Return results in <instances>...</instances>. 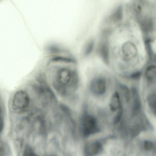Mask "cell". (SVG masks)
I'll return each instance as SVG.
<instances>
[{
  "instance_id": "cell-1",
  "label": "cell",
  "mask_w": 156,
  "mask_h": 156,
  "mask_svg": "<svg viewBox=\"0 0 156 156\" xmlns=\"http://www.w3.org/2000/svg\"><path fill=\"white\" fill-rule=\"evenodd\" d=\"M51 75L52 85L60 94L65 96L71 94L77 88L79 82L76 69L67 66L55 67Z\"/></svg>"
},
{
  "instance_id": "cell-2",
  "label": "cell",
  "mask_w": 156,
  "mask_h": 156,
  "mask_svg": "<svg viewBox=\"0 0 156 156\" xmlns=\"http://www.w3.org/2000/svg\"><path fill=\"white\" fill-rule=\"evenodd\" d=\"M81 129L83 136L87 137L98 131L96 120L93 116L85 115L82 119Z\"/></svg>"
},
{
  "instance_id": "cell-3",
  "label": "cell",
  "mask_w": 156,
  "mask_h": 156,
  "mask_svg": "<svg viewBox=\"0 0 156 156\" xmlns=\"http://www.w3.org/2000/svg\"><path fill=\"white\" fill-rule=\"evenodd\" d=\"M30 98L25 92L20 90L14 95L12 104L14 107L18 109H22L27 107L30 102Z\"/></svg>"
},
{
  "instance_id": "cell-4",
  "label": "cell",
  "mask_w": 156,
  "mask_h": 156,
  "mask_svg": "<svg viewBox=\"0 0 156 156\" xmlns=\"http://www.w3.org/2000/svg\"><path fill=\"white\" fill-rule=\"evenodd\" d=\"M90 88L94 93L99 95H102L106 90V81L103 78H96L91 82Z\"/></svg>"
},
{
  "instance_id": "cell-5",
  "label": "cell",
  "mask_w": 156,
  "mask_h": 156,
  "mask_svg": "<svg viewBox=\"0 0 156 156\" xmlns=\"http://www.w3.org/2000/svg\"><path fill=\"white\" fill-rule=\"evenodd\" d=\"M102 146L98 141H94L87 144L85 148V153L87 155H96L101 151Z\"/></svg>"
},
{
  "instance_id": "cell-6",
  "label": "cell",
  "mask_w": 156,
  "mask_h": 156,
  "mask_svg": "<svg viewBox=\"0 0 156 156\" xmlns=\"http://www.w3.org/2000/svg\"><path fill=\"white\" fill-rule=\"evenodd\" d=\"M131 93L133 100L132 112L133 115H135L138 112L140 109L141 102L136 88L133 87L131 88Z\"/></svg>"
},
{
  "instance_id": "cell-7",
  "label": "cell",
  "mask_w": 156,
  "mask_h": 156,
  "mask_svg": "<svg viewBox=\"0 0 156 156\" xmlns=\"http://www.w3.org/2000/svg\"><path fill=\"white\" fill-rule=\"evenodd\" d=\"M109 106L111 110L115 111L121 106L120 97L118 93L115 92L111 98Z\"/></svg>"
},
{
  "instance_id": "cell-8",
  "label": "cell",
  "mask_w": 156,
  "mask_h": 156,
  "mask_svg": "<svg viewBox=\"0 0 156 156\" xmlns=\"http://www.w3.org/2000/svg\"><path fill=\"white\" fill-rule=\"evenodd\" d=\"M123 16L122 8L120 5L117 7L109 17V20L113 22H118L121 21Z\"/></svg>"
},
{
  "instance_id": "cell-9",
  "label": "cell",
  "mask_w": 156,
  "mask_h": 156,
  "mask_svg": "<svg viewBox=\"0 0 156 156\" xmlns=\"http://www.w3.org/2000/svg\"><path fill=\"white\" fill-rule=\"evenodd\" d=\"M140 23L141 29L145 31L151 30L153 27V20L150 17H145L140 20Z\"/></svg>"
},
{
  "instance_id": "cell-10",
  "label": "cell",
  "mask_w": 156,
  "mask_h": 156,
  "mask_svg": "<svg viewBox=\"0 0 156 156\" xmlns=\"http://www.w3.org/2000/svg\"><path fill=\"white\" fill-rule=\"evenodd\" d=\"M156 69L154 65H151L147 68L145 72L146 76L150 81L154 80L156 78Z\"/></svg>"
},
{
  "instance_id": "cell-11",
  "label": "cell",
  "mask_w": 156,
  "mask_h": 156,
  "mask_svg": "<svg viewBox=\"0 0 156 156\" xmlns=\"http://www.w3.org/2000/svg\"><path fill=\"white\" fill-rule=\"evenodd\" d=\"M53 62H64L67 63H75L76 60L73 58L67 57L57 56L53 57L51 59Z\"/></svg>"
},
{
  "instance_id": "cell-12",
  "label": "cell",
  "mask_w": 156,
  "mask_h": 156,
  "mask_svg": "<svg viewBox=\"0 0 156 156\" xmlns=\"http://www.w3.org/2000/svg\"><path fill=\"white\" fill-rule=\"evenodd\" d=\"M147 102L149 107L151 111L155 115H156V94H152L150 95L147 98Z\"/></svg>"
},
{
  "instance_id": "cell-13",
  "label": "cell",
  "mask_w": 156,
  "mask_h": 156,
  "mask_svg": "<svg viewBox=\"0 0 156 156\" xmlns=\"http://www.w3.org/2000/svg\"><path fill=\"white\" fill-rule=\"evenodd\" d=\"M94 46V42L92 40L88 41L85 44L83 50V53L86 56L89 55L92 52Z\"/></svg>"
},
{
  "instance_id": "cell-14",
  "label": "cell",
  "mask_w": 156,
  "mask_h": 156,
  "mask_svg": "<svg viewBox=\"0 0 156 156\" xmlns=\"http://www.w3.org/2000/svg\"><path fill=\"white\" fill-rule=\"evenodd\" d=\"M100 53L103 59L106 62L108 60V49L106 45H102L100 49Z\"/></svg>"
},
{
  "instance_id": "cell-15",
  "label": "cell",
  "mask_w": 156,
  "mask_h": 156,
  "mask_svg": "<svg viewBox=\"0 0 156 156\" xmlns=\"http://www.w3.org/2000/svg\"><path fill=\"white\" fill-rule=\"evenodd\" d=\"M120 87L126 102H129L130 99L129 90L126 86L124 85H121Z\"/></svg>"
},
{
  "instance_id": "cell-16",
  "label": "cell",
  "mask_w": 156,
  "mask_h": 156,
  "mask_svg": "<svg viewBox=\"0 0 156 156\" xmlns=\"http://www.w3.org/2000/svg\"><path fill=\"white\" fill-rule=\"evenodd\" d=\"M119 109V111L114 119L113 122L115 124H116L119 123L123 111L121 106L120 107Z\"/></svg>"
},
{
  "instance_id": "cell-17",
  "label": "cell",
  "mask_w": 156,
  "mask_h": 156,
  "mask_svg": "<svg viewBox=\"0 0 156 156\" xmlns=\"http://www.w3.org/2000/svg\"><path fill=\"white\" fill-rule=\"evenodd\" d=\"M24 156H34L36 155L34 151L31 147L27 146L25 147L23 153Z\"/></svg>"
},
{
  "instance_id": "cell-18",
  "label": "cell",
  "mask_w": 156,
  "mask_h": 156,
  "mask_svg": "<svg viewBox=\"0 0 156 156\" xmlns=\"http://www.w3.org/2000/svg\"><path fill=\"white\" fill-rule=\"evenodd\" d=\"M144 148L147 151L151 150L153 148V143L151 141L146 140L144 141L143 144Z\"/></svg>"
},
{
  "instance_id": "cell-19",
  "label": "cell",
  "mask_w": 156,
  "mask_h": 156,
  "mask_svg": "<svg viewBox=\"0 0 156 156\" xmlns=\"http://www.w3.org/2000/svg\"><path fill=\"white\" fill-rule=\"evenodd\" d=\"M48 50L52 53H56L61 52V48L58 46L54 45H50L48 48Z\"/></svg>"
},
{
  "instance_id": "cell-20",
  "label": "cell",
  "mask_w": 156,
  "mask_h": 156,
  "mask_svg": "<svg viewBox=\"0 0 156 156\" xmlns=\"http://www.w3.org/2000/svg\"><path fill=\"white\" fill-rule=\"evenodd\" d=\"M4 127V122L2 115V111L0 108V133L2 131Z\"/></svg>"
},
{
  "instance_id": "cell-21",
  "label": "cell",
  "mask_w": 156,
  "mask_h": 156,
  "mask_svg": "<svg viewBox=\"0 0 156 156\" xmlns=\"http://www.w3.org/2000/svg\"><path fill=\"white\" fill-rule=\"evenodd\" d=\"M141 74L140 72H136L131 75V77L133 79H137L140 77Z\"/></svg>"
},
{
  "instance_id": "cell-22",
  "label": "cell",
  "mask_w": 156,
  "mask_h": 156,
  "mask_svg": "<svg viewBox=\"0 0 156 156\" xmlns=\"http://www.w3.org/2000/svg\"><path fill=\"white\" fill-rule=\"evenodd\" d=\"M4 152V150L2 148H0V155Z\"/></svg>"
}]
</instances>
